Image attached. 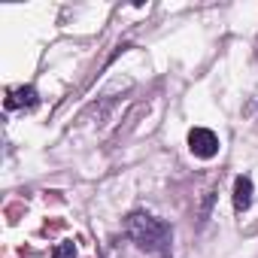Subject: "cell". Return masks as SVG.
I'll return each instance as SVG.
<instances>
[{
	"label": "cell",
	"instance_id": "5b68a950",
	"mask_svg": "<svg viewBox=\"0 0 258 258\" xmlns=\"http://www.w3.org/2000/svg\"><path fill=\"white\" fill-rule=\"evenodd\" d=\"M52 258H76V246H73V240L58 243V246L52 249Z\"/></svg>",
	"mask_w": 258,
	"mask_h": 258
},
{
	"label": "cell",
	"instance_id": "277c9868",
	"mask_svg": "<svg viewBox=\"0 0 258 258\" xmlns=\"http://www.w3.org/2000/svg\"><path fill=\"white\" fill-rule=\"evenodd\" d=\"M249 204H252V179L237 176V182H234V210L243 213V210H249Z\"/></svg>",
	"mask_w": 258,
	"mask_h": 258
},
{
	"label": "cell",
	"instance_id": "3957f363",
	"mask_svg": "<svg viewBox=\"0 0 258 258\" xmlns=\"http://www.w3.org/2000/svg\"><path fill=\"white\" fill-rule=\"evenodd\" d=\"M37 103H40V94H37L34 85L16 88V91H10V97H7V106H10V109H34Z\"/></svg>",
	"mask_w": 258,
	"mask_h": 258
},
{
	"label": "cell",
	"instance_id": "7a4b0ae2",
	"mask_svg": "<svg viewBox=\"0 0 258 258\" xmlns=\"http://www.w3.org/2000/svg\"><path fill=\"white\" fill-rule=\"evenodd\" d=\"M188 149L198 158H213V155H219V137L210 127H191L188 131Z\"/></svg>",
	"mask_w": 258,
	"mask_h": 258
},
{
	"label": "cell",
	"instance_id": "6da1fadb",
	"mask_svg": "<svg viewBox=\"0 0 258 258\" xmlns=\"http://www.w3.org/2000/svg\"><path fill=\"white\" fill-rule=\"evenodd\" d=\"M124 234L146 252H155L161 258L173 255V231H170V225H164L161 219H155L149 213H131L124 219Z\"/></svg>",
	"mask_w": 258,
	"mask_h": 258
}]
</instances>
